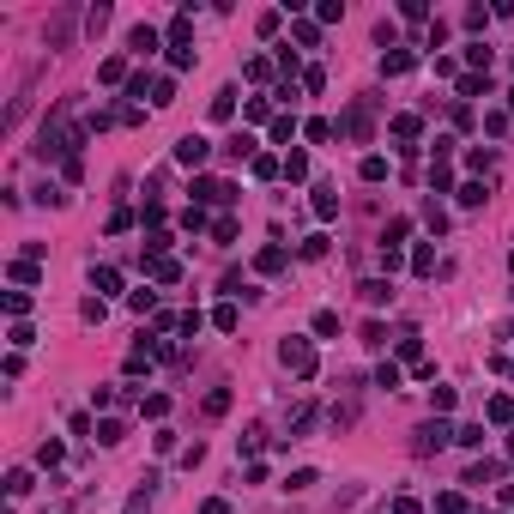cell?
Listing matches in <instances>:
<instances>
[{"mask_svg": "<svg viewBox=\"0 0 514 514\" xmlns=\"http://www.w3.org/2000/svg\"><path fill=\"white\" fill-rule=\"evenodd\" d=\"M369 127H375V103H369V97H357V103L339 115V134H345V139H369Z\"/></svg>", "mask_w": 514, "mask_h": 514, "instance_id": "6da1fadb", "label": "cell"}, {"mask_svg": "<svg viewBox=\"0 0 514 514\" xmlns=\"http://www.w3.org/2000/svg\"><path fill=\"white\" fill-rule=\"evenodd\" d=\"M454 442V430L442 418H430V423H418V430H411V454H442Z\"/></svg>", "mask_w": 514, "mask_h": 514, "instance_id": "7a4b0ae2", "label": "cell"}, {"mask_svg": "<svg viewBox=\"0 0 514 514\" xmlns=\"http://www.w3.org/2000/svg\"><path fill=\"white\" fill-rule=\"evenodd\" d=\"M278 357H285V369L290 375H315V345H309V339H285V345H278Z\"/></svg>", "mask_w": 514, "mask_h": 514, "instance_id": "3957f363", "label": "cell"}, {"mask_svg": "<svg viewBox=\"0 0 514 514\" xmlns=\"http://www.w3.org/2000/svg\"><path fill=\"white\" fill-rule=\"evenodd\" d=\"M73 25H79V6H60V13L49 18L43 43H49V49H67V43H73Z\"/></svg>", "mask_w": 514, "mask_h": 514, "instance_id": "277c9868", "label": "cell"}, {"mask_svg": "<svg viewBox=\"0 0 514 514\" xmlns=\"http://www.w3.org/2000/svg\"><path fill=\"white\" fill-rule=\"evenodd\" d=\"M206 158H212V146H206L200 134H181V139H176V164H194V169H200Z\"/></svg>", "mask_w": 514, "mask_h": 514, "instance_id": "5b68a950", "label": "cell"}, {"mask_svg": "<svg viewBox=\"0 0 514 514\" xmlns=\"http://www.w3.org/2000/svg\"><path fill=\"white\" fill-rule=\"evenodd\" d=\"M194 200H206V206H224V200H236V188H230V181H194Z\"/></svg>", "mask_w": 514, "mask_h": 514, "instance_id": "8992f818", "label": "cell"}, {"mask_svg": "<svg viewBox=\"0 0 514 514\" xmlns=\"http://www.w3.org/2000/svg\"><path fill=\"white\" fill-rule=\"evenodd\" d=\"M357 297L369 302V309H381V302H393V285H387V278H363V285H357Z\"/></svg>", "mask_w": 514, "mask_h": 514, "instance_id": "52a82bcc", "label": "cell"}, {"mask_svg": "<svg viewBox=\"0 0 514 514\" xmlns=\"http://www.w3.org/2000/svg\"><path fill=\"white\" fill-rule=\"evenodd\" d=\"M127 49H134V55H151V49H158V30H151V25H134V30H127Z\"/></svg>", "mask_w": 514, "mask_h": 514, "instance_id": "ba28073f", "label": "cell"}, {"mask_svg": "<svg viewBox=\"0 0 514 514\" xmlns=\"http://www.w3.org/2000/svg\"><path fill=\"white\" fill-rule=\"evenodd\" d=\"M230 115H236V91H218V97H212V121H230Z\"/></svg>", "mask_w": 514, "mask_h": 514, "instance_id": "9c48e42d", "label": "cell"}, {"mask_svg": "<svg viewBox=\"0 0 514 514\" xmlns=\"http://www.w3.org/2000/svg\"><path fill=\"white\" fill-rule=\"evenodd\" d=\"M121 436H127V423H121V418H103V423H97V442H103V448H115Z\"/></svg>", "mask_w": 514, "mask_h": 514, "instance_id": "30bf717a", "label": "cell"}, {"mask_svg": "<svg viewBox=\"0 0 514 514\" xmlns=\"http://www.w3.org/2000/svg\"><path fill=\"white\" fill-rule=\"evenodd\" d=\"M490 423H514V399H508V393L490 399Z\"/></svg>", "mask_w": 514, "mask_h": 514, "instance_id": "8fae6325", "label": "cell"}, {"mask_svg": "<svg viewBox=\"0 0 514 514\" xmlns=\"http://www.w3.org/2000/svg\"><path fill=\"white\" fill-rule=\"evenodd\" d=\"M333 212H339V194H333V188H315V218H333Z\"/></svg>", "mask_w": 514, "mask_h": 514, "instance_id": "7c38bea8", "label": "cell"}, {"mask_svg": "<svg viewBox=\"0 0 514 514\" xmlns=\"http://www.w3.org/2000/svg\"><path fill=\"white\" fill-rule=\"evenodd\" d=\"M151 272H158V285H176V278H181V266H176L169 255H164V260H151Z\"/></svg>", "mask_w": 514, "mask_h": 514, "instance_id": "4fadbf2b", "label": "cell"}, {"mask_svg": "<svg viewBox=\"0 0 514 514\" xmlns=\"http://www.w3.org/2000/svg\"><path fill=\"white\" fill-rule=\"evenodd\" d=\"M97 79H103V85H121V79H127V60H103V67H97Z\"/></svg>", "mask_w": 514, "mask_h": 514, "instance_id": "5bb4252c", "label": "cell"}, {"mask_svg": "<svg viewBox=\"0 0 514 514\" xmlns=\"http://www.w3.org/2000/svg\"><path fill=\"white\" fill-rule=\"evenodd\" d=\"M393 139H406V146H411V139H418V115H393Z\"/></svg>", "mask_w": 514, "mask_h": 514, "instance_id": "9a60e30c", "label": "cell"}, {"mask_svg": "<svg viewBox=\"0 0 514 514\" xmlns=\"http://www.w3.org/2000/svg\"><path fill=\"white\" fill-rule=\"evenodd\" d=\"M206 411H212V418H224V411H230V387H212L206 393Z\"/></svg>", "mask_w": 514, "mask_h": 514, "instance_id": "2e32d148", "label": "cell"}, {"mask_svg": "<svg viewBox=\"0 0 514 514\" xmlns=\"http://www.w3.org/2000/svg\"><path fill=\"white\" fill-rule=\"evenodd\" d=\"M496 472H502V466H496V460H478V466H472V472H466V484H490V478H496Z\"/></svg>", "mask_w": 514, "mask_h": 514, "instance_id": "e0dca14e", "label": "cell"}, {"mask_svg": "<svg viewBox=\"0 0 514 514\" xmlns=\"http://www.w3.org/2000/svg\"><path fill=\"white\" fill-rule=\"evenodd\" d=\"M151 103H158V109L176 103V85H169V79H151Z\"/></svg>", "mask_w": 514, "mask_h": 514, "instance_id": "ac0fdd59", "label": "cell"}, {"mask_svg": "<svg viewBox=\"0 0 514 514\" xmlns=\"http://www.w3.org/2000/svg\"><path fill=\"white\" fill-rule=\"evenodd\" d=\"M255 266H260V272H278V266H285V248H260Z\"/></svg>", "mask_w": 514, "mask_h": 514, "instance_id": "d6986e66", "label": "cell"}, {"mask_svg": "<svg viewBox=\"0 0 514 514\" xmlns=\"http://www.w3.org/2000/svg\"><path fill=\"white\" fill-rule=\"evenodd\" d=\"M454 442H460V448H478V442H484V423H466V430H454Z\"/></svg>", "mask_w": 514, "mask_h": 514, "instance_id": "ffe728a7", "label": "cell"}, {"mask_svg": "<svg viewBox=\"0 0 514 514\" xmlns=\"http://www.w3.org/2000/svg\"><path fill=\"white\" fill-rule=\"evenodd\" d=\"M13 278H18V290H30V285H37V260H18Z\"/></svg>", "mask_w": 514, "mask_h": 514, "instance_id": "44dd1931", "label": "cell"}, {"mask_svg": "<svg viewBox=\"0 0 514 514\" xmlns=\"http://www.w3.org/2000/svg\"><path fill=\"white\" fill-rule=\"evenodd\" d=\"M285 176H290V181L309 176V158H302V151H290V158H285Z\"/></svg>", "mask_w": 514, "mask_h": 514, "instance_id": "7402d4cb", "label": "cell"}, {"mask_svg": "<svg viewBox=\"0 0 514 514\" xmlns=\"http://www.w3.org/2000/svg\"><path fill=\"white\" fill-rule=\"evenodd\" d=\"M406 67H411V55H406V49H393V55L381 60V73H406Z\"/></svg>", "mask_w": 514, "mask_h": 514, "instance_id": "603a6c76", "label": "cell"}, {"mask_svg": "<svg viewBox=\"0 0 514 514\" xmlns=\"http://www.w3.org/2000/svg\"><path fill=\"white\" fill-rule=\"evenodd\" d=\"M399 236H406V218H393V224L381 230V248H399Z\"/></svg>", "mask_w": 514, "mask_h": 514, "instance_id": "cb8c5ba5", "label": "cell"}, {"mask_svg": "<svg viewBox=\"0 0 514 514\" xmlns=\"http://www.w3.org/2000/svg\"><path fill=\"white\" fill-rule=\"evenodd\" d=\"M387 176V158H363V181H381Z\"/></svg>", "mask_w": 514, "mask_h": 514, "instance_id": "d4e9b609", "label": "cell"}, {"mask_svg": "<svg viewBox=\"0 0 514 514\" xmlns=\"http://www.w3.org/2000/svg\"><path fill=\"white\" fill-rule=\"evenodd\" d=\"M224 151H230V158H255V139H248V134H236Z\"/></svg>", "mask_w": 514, "mask_h": 514, "instance_id": "484cf974", "label": "cell"}, {"mask_svg": "<svg viewBox=\"0 0 514 514\" xmlns=\"http://www.w3.org/2000/svg\"><path fill=\"white\" fill-rule=\"evenodd\" d=\"M460 206H484V181H466V188H460Z\"/></svg>", "mask_w": 514, "mask_h": 514, "instance_id": "4316f807", "label": "cell"}, {"mask_svg": "<svg viewBox=\"0 0 514 514\" xmlns=\"http://www.w3.org/2000/svg\"><path fill=\"white\" fill-rule=\"evenodd\" d=\"M411 272H436V248H418V255H411Z\"/></svg>", "mask_w": 514, "mask_h": 514, "instance_id": "83f0119b", "label": "cell"}, {"mask_svg": "<svg viewBox=\"0 0 514 514\" xmlns=\"http://www.w3.org/2000/svg\"><path fill=\"white\" fill-rule=\"evenodd\" d=\"M309 423H315V406H297V411H290V430H297V436L309 430Z\"/></svg>", "mask_w": 514, "mask_h": 514, "instance_id": "f1b7e54d", "label": "cell"}, {"mask_svg": "<svg viewBox=\"0 0 514 514\" xmlns=\"http://www.w3.org/2000/svg\"><path fill=\"white\" fill-rule=\"evenodd\" d=\"M357 423V406H333V430H351Z\"/></svg>", "mask_w": 514, "mask_h": 514, "instance_id": "f546056e", "label": "cell"}, {"mask_svg": "<svg viewBox=\"0 0 514 514\" xmlns=\"http://www.w3.org/2000/svg\"><path fill=\"white\" fill-rule=\"evenodd\" d=\"M6 490H13V496H25V490H30V472H25V466L6 472Z\"/></svg>", "mask_w": 514, "mask_h": 514, "instance_id": "4dcf8cb0", "label": "cell"}, {"mask_svg": "<svg viewBox=\"0 0 514 514\" xmlns=\"http://www.w3.org/2000/svg\"><path fill=\"white\" fill-rule=\"evenodd\" d=\"M97 290H121V272L115 266H97Z\"/></svg>", "mask_w": 514, "mask_h": 514, "instance_id": "1f68e13d", "label": "cell"}, {"mask_svg": "<svg viewBox=\"0 0 514 514\" xmlns=\"http://www.w3.org/2000/svg\"><path fill=\"white\" fill-rule=\"evenodd\" d=\"M393 514H423V508H418V496H399V502H393Z\"/></svg>", "mask_w": 514, "mask_h": 514, "instance_id": "d6a6232c", "label": "cell"}, {"mask_svg": "<svg viewBox=\"0 0 514 514\" xmlns=\"http://www.w3.org/2000/svg\"><path fill=\"white\" fill-rule=\"evenodd\" d=\"M200 514H230V502H218V496H212V502H206Z\"/></svg>", "mask_w": 514, "mask_h": 514, "instance_id": "836d02e7", "label": "cell"}, {"mask_svg": "<svg viewBox=\"0 0 514 514\" xmlns=\"http://www.w3.org/2000/svg\"><path fill=\"white\" fill-rule=\"evenodd\" d=\"M508 109H514V91H508Z\"/></svg>", "mask_w": 514, "mask_h": 514, "instance_id": "e575fe53", "label": "cell"}, {"mask_svg": "<svg viewBox=\"0 0 514 514\" xmlns=\"http://www.w3.org/2000/svg\"><path fill=\"white\" fill-rule=\"evenodd\" d=\"M508 266H514V255H508Z\"/></svg>", "mask_w": 514, "mask_h": 514, "instance_id": "d590c367", "label": "cell"}]
</instances>
